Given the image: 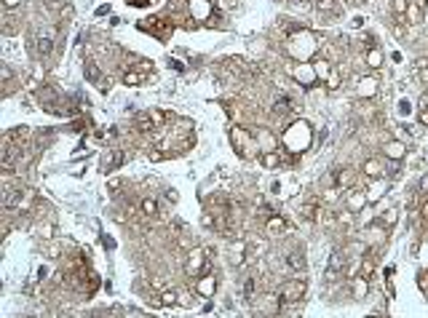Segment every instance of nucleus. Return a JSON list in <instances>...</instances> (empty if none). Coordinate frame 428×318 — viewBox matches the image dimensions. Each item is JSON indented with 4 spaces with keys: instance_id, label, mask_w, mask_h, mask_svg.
<instances>
[{
    "instance_id": "nucleus-31",
    "label": "nucleus",
    "mask_w": 428,
    "mask_h": 318,
    "mask_svg": "<svg viewBox=\"0 0 428 318\" xmlns=\"http://www.w3.org/2000/svg\"><path fill=\"white\" fill-rule=\"evenodd\" d=\"M407 8H409V3H407V0H393V11H396L399 16H404V14H407Z\"/></svg>"
},
{
    "instance_id": "nucleus-3",
    "label": "nucleus",
    "mask_w": 428,
    "mask_h": 318,
    "mask_svg": "<svg viewBox=\"0 0 428 318\" xmlns=\"http://www.w3.org/2000/svg\"><path fill=\"white\" fill-rule=\"evenodd\" d=\"M289 51H292V56H297V59H305V56H311L313 51H316V43H313V38L308 35V32H297V35L289 38Z\"/></svg>"
},
{
    "instance_id": "nucleus-20",
    "label": "nucleus",
    "mask_w": 428,
    "mask_h": 318,
    "mask_svg": "<svg viewBox=\"0 0 428 318\" xmlns=\"http://www.w3.org/2000/svg\"><path fill=\"white\" fill-rule=\"evenodd\" d=\"M367 64H369V67H375V70H378V67H383V54H380L378 48H369Z\"/></svg>"
},
{
    "instance_id": "nucleus-19",
    "label": "nucleus",
    "mask_w": 428,
    "mask_h": 318,
    "mask_svg": "<svg viewBox=\"0 0 428 318\" xmlns=\"http://www.w3.org/2000/svg\"><path fill=\"white\" fill-rule=\"evenodd\" d=\"M289 268L292 270H305V257H302V252L289 254Z\"/></svg>"
},
{
    "instance_id": "nucleus-16",
    "label": "nucleus",
    "mask_w": 428,
    "mask_h": 318,
    "mask_svg": "<svg viewBox=\"0 0 428 318\" xmlns=\"http://www.w3.org/2000/svg\"><path fill=\"white\" fill-rule=\"evenodd\" d=\"M385 190H388V185H385L383 179H378V182H375V185H372V187H369V190H367V201H378V198L383 195Z\"/></svg>"
},
{
    "instance_id": "nucleus-4",
    "label": "nucleus",
    "mask_w": 428,
    "mask_h": 318,
    "mask_svg": "<svg viewBox=\"0 0 428 318\" xmlns=\"http://www.w3.org/2000/svg\"><path fill=\"white\" fill-rule=\"evenodd\" d=\"M206 262H209V257H206L203 249H190V252H187V262H185V273L190 278H198L203 270H206Z\"/></svg>"
},
{
    "instance_id": "nucleus-21",
    "label": "nucleus",
    "mask_w": 428,
    "mask_h": 318,
    "mask_svg": "<svg viewBox=\"0 0 428 318\" xmlns=\"http://www.w3.org/2000/svg\"><path fill=\"white\" fill-rule=\"evenodd\" d=\"M142 81H145V75H139V72H134V70H129L126 75H123V83H126V86H139Z\"/></svg>"
},
{
    "instance_id": "nucleus-10",
    "label": "nucleus",
    "mask_w": 428,
    "mask_h": 318,
    "mask_svg": "<svg viewBox=\"0 0 428 318\" xmlns=\"http://www.w3.org/2000/svg\"><path fill=\"white\" fill-rule=\"evenodd\" d=\"M121 163H123V152L121 150H107L105 155H102V169H105V171H115Z\"/></svg>"
},
{
    "instance_id": "nucleus-38",
    "label": "nucleus",
    "mask_w": 428,
    "mask_h": 318,
    "mask_svg": "<svg viewBox=\"0 0 428 318\" xmlns=\"http://www.w3.org/2000/svg\"><path fill=\"white\" fill-rule=\"evenodd\" d=\"M385 222H388V225H393V222H396V212H388V217H385Z\"/></svg>"
},
{
    "instance_id": "nucleus-15",
    "label": "nucleus",
    "mask_w": 428,
    "mask_h": 318,
    "mask_svg": "<svg viewBox=\"0 0 428 318\" xmlns=\"http://www.w3.org/2000/svg\"><path fill=\"white\" fill-rule=\"evenodd\" d=\"M313 70H316V78L327 81L329 72H332V67H329V62H327V59H316V62H313Z\"/></svg>"
},
{
    "instance_id": "nucleus-41",
    "label": "nucleus",
    "mask_w": 428,
    "mask_h": 318,
    "mask_svg": "<svg viewBox=\"0 0 428 318\" xmlns=\"http://www.w3.org/2000/svg\"><path fill=\"white\" fill-rule=\"evenodd\" d=\"M420 123H426V126H428V110L423 112V115H420Z\"/></svg>"
},
{
    "instance_id": "nucleus-37",
    "label": "nucleus",
    "mask_w": 428,
    "mask_h": 318,
    "mask_svg": "<svg viewBox=\"0 0 428 318\" xmlns=\"http://www.w3.org/2000/svg\"><path fill=\"white\" fill-rule=\"evenodd\" d=\"M420 286H423V292H428V276H426V273L420 276Z\"/></svg>"
},
{
    "instance_id": "nucleus-13",
    "label": "nucleus",
    "mask_w": 428,
    "mask_h": 318,
    "mask_svg": "<svg viewBox=\"0 0 428 318\" xmlns=\"http://www.w3.org/2000/svg\"><path fill=\"white\" fill-rule=\"evenodd\" d=\"M364 203H367V195H364V192H356V190H353L351 195H348V206H351V212H361Z\"/></svg>"
},
{
    "instance_id": "nucleus-28",
    "label": "nucleus",
    "mask_w": 428,
    "mask_h": 318,
    "mask_svg": "<svg viewBox=\"0 0 428 318\" xmlns=\"http://www.w3.org/2000/svg\"><path fill=\"white\" fill-rule=\"evenodd\" d=\"M262 166H268V169L278 166V155L276 152H265V155H262Z\"/></svg>"
},
{
    "instance_id": "nucleus-36",
    "label": "nucleus",
    "mask_w": 428,
    "mask_h": 318,
    "mask_svg": "<svg viewBox=\"0 0 428 318\" xmlns=\"http://www.w3.org/2000/svg\"><path fill=\"white\" fill-rule=\"evenodd\" d=\"M399 112H402V115H407V112H409V102H402V105H399Z\"/></svg>"
},
{
    "instance_id": "nucleus-14",
    "label": "nucleus",
    "mask_w": 428,
    "mask_h": 318,
    "mask_svg": "<svg viewBox=\"0 0 428 318\" xmlns=\"http://www.w3.org/2000/svg\"><path fill=\"white\" fill-rule=\"evenodd\" d=\"M404 150H407V147H404L402 142H388L385 145V155L391 158V161H399V158L404 155Z\"/></svg>"
},
{
    "instance_id": "nucleus-33",
    "label": "nucleus",
    "mask_w": 428,
    "mask_h": 318,
    "mask_svg": "<svg viewBox=\"0 0 428 318\" xmlns=\"http://www.w3.org/2000/svg\"><path fill=\"white\" fill-rule=\"evenodd\" d=\"M418 192H420V195H428V177H423V179H420V187H418Z\"/></svg>"
},
{
    "instance_id": "nucleus-7",
    "label": "nucleus",
    "mask_w": 428,
    "mask_h": 318,
    "mask_svg": "<svg viewBox=\"0 0 428 318\" xmlns=\"http://www.w3.org/2000/svg\"><path fill=\"white\" fill-rule=\"evenodd\" d=\"M214 289H217V276L214 273H209V270H203L201 276H198V281H196V292L201 294V297H212Z\"/></svg>"
},
{
    "instance_id": "nucleus-25",
    "label": "nucleus",
    "mask_w": 428,
    "mask_h": 318,
    "mask_svg": "<svg viewBox=\"0 0 428 318\" xmlns=\"http://www.w3.org/2000/svg\"><path fill=\"white\" fill-rule=\"evenodd\" d=\"M375 86H378V83H375L372 78H367V81H361V88H359V91H361V96H372L375 94Z\"/></svg>"
},
{
    "instance_id": "nucleus-32",
    "label": "nucleus",
    "mask_w": 428,
    "mask_h": 318,
    "mask_svg": "<svg viewBox=\"0 0 428 318\" xmlns=\"http://www.w3.org/2000/svg\"><path fill=\"white\" fill-rule=\"evenodd\" d=\"M338 86H340V75H338V70H332L327 78V88H338Z\"/></svg>"
},
{
    "instance_id": "nucleus-18",
    "label": "nucleus",
    "mask_w": 428,
    "mask_h": 318,
    "mask_svg": "<svg viewBox=\"0 0 428 318\" xmlns=\"http://www.w3.org/2000/svg\"><path fill=\"white\" fill-rule=\"evenodd\" d=\"M51 35H54V32H48V35H41V38H38V54H43V56H48L51 54V48H54V45H51Z\"/></svg>"
},
{
    "instance_id": "nucleus-12",
    "label": "nucleus",
    "mask_w": 428,
    "mask_h": 318,
    "mask_svg": "<svg viewBox=\"0 0 428 318\" xmlns=\"http://www.w3.org/2000/svg\"><path fill=\"white\" fill-rule=\"evenodd\" d=\"M372 270H375V252H369L367 257L361 259V265H359V276H361V278H367V281H369Z\"/></svg>"
},
{
    "instance_id": "nucleus-34",
    "label": "nucleus",
    "mask_w": 428,
    "mask_h": 318,
    "mask_svg": "<svg viewBox=\"0 0 428 318\" xmlns=\"http://www.w3.org/2000/svg\"><path fill=\"white\" fill-rule=\"evenodd\" d=\"M332 11V0H318V11Z\"/></svg>"
},
{
    "instance_id": "nucleus-42",
    "label": "nucleus",
    "mask_w": 428,
    "mask_h": 318,
    "mask_svg": "<svg viewBox=\"0 0 428 318\" xmlns=\"http://www.w3.org/2000/svg\"><path fill=\"white\" fill-rule=\"evenodd\" d=\"M16 3H19V0H5V5H8V8H14Z\"/></svg>"
},
{
    "instance_id": "nucleus-5",
    "label": "nucleus",
    "mask_w": 428,
    "mask_h": 318,
    "mask_svg": "<svg viewBox=\"0 0 428 318\" xmlns=\"http://www.w3.org/2000/svg\"><path fill=\"white\" fill-rule=\"evenodd\" d=\"M230 139H233V145H236V150L241 152L244 158L249 155V150H254V139L249 136L244 128H233V134H230Z\"/></svg>"
},
{
    "instance_id": "nucleus-26",
    "label": "nucleus",
    "mask_w": 428,
    "mask_h": 318,
    "mask_svg": "<svg viewBox=\"0 0 428 318\" xmlns=\"http://www.w3.org/2000/svg\"><path fill=\"white\" fill-rule=\"evenodd\" d=\"M342 265H345V254H340V252H332V262H329V268H332V273H335V270H340Z\"/></svg>"
},
{
    "instance_id": "nucleus-11",
    "label": "nucleus",
    "mask_w": 428,
    "mask_h": 318,
    "mask_svg": "<svg viewBox=\"0 0 428 318\" xmlns=\"http://www.w3.org/2000/svg\"><path fill=\"white\" fill-rule=\"evenodd\" d=\"M292 75L302 81L305 86H311L313 78H316V70H313V64H300V67H292Z\"/></svg>"
},
{
    "instance_id": "nucleus-17",
    "label": "nucleus",
    "mask_w": 428,
    "mask_h": 318,
    "mask_svg": "<svg viewBox=\"0 0 428 318\" xmlns=\"http://www.w3.org/2000/svg\"><path fill=\"white\" fill-rule=\"evenodd\" d=\"M364 294H367V278L356 276V278H353V297H356V299H361Z\"/></svg>"
},
{
    "instance_id": "nucleus-6",
    "label": "nucleus",
    "mask_w": 428,
    "mask_h": 318,
    "mask_svg": "<svg viewBox=\"0 0 428 318\" xmlns=\"http://www.w3.org/2000/svg\"><path fill=\"white\" fill-rule=\"evenodd\" d=\"M147 21H150V24H145V21H142V24H139V30L153 32V35H158L161 41L169 35L171 30H174V24H171V21H166V19H147Z\"/></svg>"
},
{
    "instance_id": "nucleus-23",
    "label": "nucleus",
    "mask_w": 428,
    "mask_h": 318,
    "mask_svg": "<svg viewBox=\"0 0 428 318\" xmlns=\"http://www.w3.org/2000/svg\"><path fill=\"white\" fill-rule=\"evenodd\" d=\"M158 299H161V305H163V308H171V305H177V302H180V297H177L174 292H163Z\"/></svg>"
},
{
    "instance_id": "nucleus-35",
    "label": "nucleus",
    "mask_w": 428,
    "mask_h": 318,
    "mask_svg": "<svg viewBox=\"0 0 428 318\" xmlns=\"http://www.w3.org/2000/svg\"><path fill=\"white\" fill-rule=\"evenodd\" d=\"M126 3H131V5H150L153 0H126Z\"/></svg>"
},
{
    "instance_id": "nucleus-2",
    "label": "nucleus",
    "mask_w": 428,
    "mask_h": 318,
    "mask_svg": "<svg viewBox=\"0 0 428 318\" xmlns=\"http://www.w3.org/2000/svg\"><path fill=\"white\" fill-rule=\"evenodd\" d=\"M305 294V281L302 278H294V281H287L281 289H278V299L284 305H297Z\"/></svg>"
},
{
    "instance_id": "nucleus-40",
    "label": "nucleus",
    "mask_w": 428,
    "mask_h": 318,
    "mask_svg": "<svg viewBox=\"0 0 428 318\" xmlns=\"http://www.w3.org/2000/svg\"><path fill=\"white\" fill-rule=\"evenodd\" d=\"M420 78H423V81L428 83V67H423V70H420Z\"/></svg>"
},
{
    "instance_id": "nucleus-24",
    "label": "nucleus",
    "mask_w": 428,
    "mask_h": 318,
    "mask_svg": "<svg viewBox=\"0 0 428 318\" xmlns=\"http://www.w3.org/2000/svg\"><path fill=\"white\" fill-rule=\"evenodd\" d=\"M268 230L270 233H281L284 230V219L281 217H268Z\"/></svg>"
},
{
    "instance_id": "nucleus-30",
    "label": "nucleus",
    "mask_w": 428,
    "mask_h": 318,
    "mask_svg": "<svg viewBox=\"0 0 428 318\" xmlns=\"http://www.w3.org/2000/svg\"><path fill=\"white\" fill-rule=\"evenodd\" d=\"M254 286H257V278H247V283H244V294H247V299L254 297Z\"/></svg>"
},
{
    "instance_id": "nucleus-44",
    "label": "nucleus",
    "mask_w": 428,
    "mask_h": 318,
    "mask_svg": "<svg viewBox=\"0 0 428 318\" xmlns=\"http://www.w3.org/2000/svg\"><path fill=\"white\" fill-rule=\"evenodd\" d=\"M426 30H428V16H426Z\"/></svg>"
},
{
    "instance_id": "nucleus-29",
    "label": "nucleus",
    "mask_w": 428,
    "mask_h": 318,
    "mask_svg": "<svg viewBox=\"0 0 428 318\" xmlns=\"http://www.w3.org/2000/svg\"><path fill=\"white\" fill-rule=\"evenodd\" d=\"M142 212H145V214H156L158 212V203L153 201V198H145V201H142Z\"/></svg>"
},
{
    "instance_id": "nucleus-9",
    "label": "nucleus",
    "mask_w": 428,
    "mask_h": 318,
    "mask_svg": "<svg viewBox=\"0 0 428 318\" xmlns=\"http://www.w3.org/2000/svg\"><path fill=\"white\" fill-rule=\"evenodd\" d=\"M190 14H193V19H198V21H209L212 19V0H190Z\"/></svg>"
},
{
    "instance_id": "nucleus-27",
    "label": "nucleus",
    "mask_w": 428,
    "mask_h": 318,
    "mask_svg": "<svg viewBox=\"0 0 428 318\" xmlns=\"http://www.w3.org/2000/svg\"><path fill=\"white\" fill-rule=\"evenodd\" d=\"M24 136H27V128L19 126V128H14V131L5 136V142H16V139H24Z\"/></svg>"
},
{
    "instance_id": "nucleus-22",
    "label": "nucleus",
    "mask_w": 428,
    "mask_h": 318,
    "mask_svg": "<svg viewBox=\"0 0 428 318\" xmlns=\"http://www.w3.org/2000/svg\"><path fill=\"white\" fill-rule=\"evenodd\" d=\"M364 174L367 177H380V161H367L364 163Z\"/></svg>"
},
{
    "instance_id": "nucleus-8",
    "label": "nucleus",
    "mask_w": 428,
    "mask_h": 318,
    "mask_svg": "<svg viewBox=\"0 0 428 318\" xmlns=\"http://www.w3.org/2000/svg\"><path fill=\"white\" fill-rule=\"evenodd\" d=\"M83 75L89 78V81L94 83V86L99 88V91H110V81H105V78H102L99 67H96L94 62H86V64H83Z\"/></svg>"
},
{
    "instance_id": "nucleus-1",
    "label": "nucleus",
    "mask_w": 428,
    "mask_h": 318,
    "mask_svg": "<svg viewBox=\"0 0 428 318\" xmlns=\"http://www.w3.org/2000/svg\"><path fill=\"white\" fill-rule=\"evenodd\" d=\"M311 145V126L305 121H294L292 126L284 131V147L289 152H302Z\"/></svg>"
},
{
    "instance_id": "nucleus-43",
    "label": "nucleus",
    "mask_w": 428,
    "mask_h": 318,
    "mask_svg": "<svg viewBox=\"0 0 428 318\" xmlns=\"http://www.w3.org/2000/svg\"><path fill=\"white\" fill-rule=\"evenodd\" d=\"M423 105H428V94H423Z\"/></svg>"
},
{
    "instance_id": "nucleus-39",
    "label": "nucleus",
    "mask_w": 428,
    "mask_h": 318,
    "mask_svg": "<svg viewBox=\"0 0 428 318\" xmlns=\"http://www.w3.org/2000/svg\"><path fill=\"white\" fill-rule=\"evenodd\" d=\"M102 243H105V246H107V249H113V246H115V241H113V238H107V235H105V238H102Z\"/></svg>"
}]
</instances>
